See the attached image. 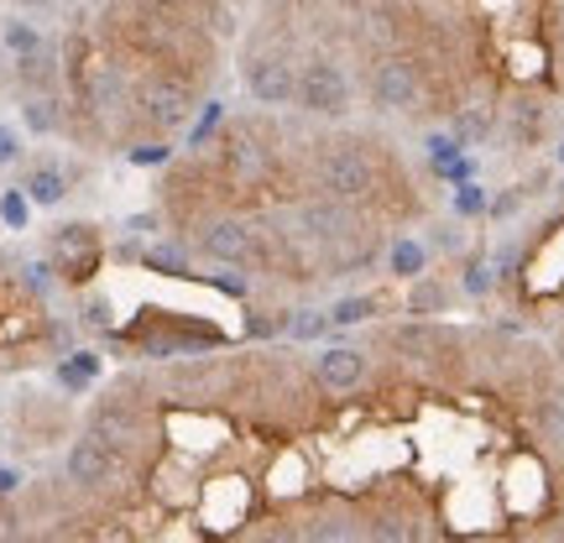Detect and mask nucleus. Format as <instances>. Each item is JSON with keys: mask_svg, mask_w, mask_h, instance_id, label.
<instances>
[{"mask_svg": "<svg viewBox=\"0 0 564 543\" xmlns=\"http://www.w3.org/2000/svg\"><path fill=\"white\" fill-rule=\"evenodd\" d=\"M554 162H560V167H564V141H560V146H554Z\"/></svg>", "mask_w": 564, "mask_h": 543, "instance_id": "4c0bfd02", "label": "nucleus"}, {"mask_svg": "<svg viewBox=\"0 0 564 543\" xmlns=\"http://www.w3.org/2000/svg\"><path fill=\"white\" fill-rule=\"evenodd\" d=\"M241 84L262 110H288V105H299V58L288 47H257L251 42L241 58Z\"/></svg>", "mask_w": 564, "mask_h": 543, "instance_id": "39448f33", "label": "nucleus"}, {"mask_svg": "<svg viewBox=\"0 0 564 543\" xmlns=\"http://www.w3.org/2000/svg\"><path fill=\"white\" fill-rule=\"evenodd\" d=\"M366 100L377 116H408L423 105V68L408 53H377L366 68Z\"/></svg>", "mask_w": 564, "mask_h": 543, "instance_id": "423d86ee", "label": "nucleus"}, {"mask_svg": "<svg viewBox=\"0 0 564 543\" xmlns=\"http://www.w3.org/2000/svg\"><path fill=\"white\" fill-rule=\"evenodd\" d=\"M100 371H105V361L95 356V350H68L53 377H58L63 392H74V398H79V392H89V387L100 382Z\"/></svg>", "mask_w": 564, "mask_h": 543, "instance_id": "f3484780", "label": "nucleus"}, {"mask_svg": "<svg viewBox=\"0 0 564 543\" xmlns=\"http://www.w3.org/2000/svg\"><path fill=\"white\" fill-rule=\"evenodd\" d=\"M21 152H26V146H21V131L11 121H0V167H17Z\"/></svg>", "mask_w": 564, "mask_h": 543, "instance_id": "c756f323", "label": "nucleus"}, {"mask_svg": "<svg viewBox=\"0 0 564 543\" xmlns=\"http://www.w3.org/2000/svg\"><path fill=\"white\" fill-rule=\"evenodd\" d=\"M63 79H68V68H63L58 47L47 42L42 53H32V58H17L11 63V84H17L21 95H58Z\"/></svg>", "mask_w": 564, "mask_h": 543, "instance_id": "9b49d317", "label": "nucleus"}, {"mask_svg": "<svg viewBox=\"0 0 564 543\" xmlns=\"http://www.w3.org/2000/svg\"><path fill=\"white\" fill-rule=\"evenodd\" d=\"M0 47H6V53H11V63H17V58L42 53V47H47V37H42V26L32 17L11 11V17H0Z\"/></svg>", "mask_w": 564, "mask_h": 543, "instance_id": "2eb2a0df", "label": "nucleus"}, {"mask_svg": "<svg viewBox=\"0 0 564 543\" xmlns=\"http://www.w3.org/2000/svg\"><path fill=\"white\" fill-rule=\"evenodd\" d=\"M47 262L58 267L63 282H84L89 272L84 267H100V230L95 225H58L53 236H47Z\"/></svg>", "mask_w": 564, "mask_h": 543, "instance_id": "6e6552de", "label": "nucleus"}, {"mask_svg": "<svg viewBox=\"0 0 564 543\" xmlns=\"http://www.w3.org/2000/svg\"><path fill=\"white\" fill-rule=\"evenodd\" d=\"M21 188H26V199L37 204V209H58L68 199V167L53 158H37L21 173Z\"/></svg>", "mask_w": 564, "mask_h": 543, "instance_id": "f8f14e48", "label": "nucleus"}, {"mask_svg": "<svg viewBox=\"0 0 564 543\" xmlns=\"http://www.w3.org/2000/svg\"><path fill=\"white\" fill-rule=\"evenodd\" d=\"M188 246L215 267H262V230L246 215H199L188 225Z\"/></svg>", "mask_w": 564, "mask_h": 543, "instance_id": "7ed1b4c3", "label": "nucleus"}, {"mask_svg": "<svg viewBox=\"0 0 564 543\" xmlns=\"http://www.w3.org/2000/svg\"><path fill=\"white\" fill-rule=\"evenodd\" d=\"M382 308V298H371V293H356V298H340V303H329V324L335 329H350V324H366L371 314Z\"/></svg>", "mask_w": 564, "mask_h": 543, "instance_id": "4be33fe9", "label": "nucleus"}, {"mask_svg": "<svg viewBox=\"0 0 564 543\" xmlns=\"http://www.w3.org/2000/svg\"><path fill=\"white\" fill-rule=\"evenodd\" d=\"M335 324H329V308H293L288 314V335L293 340H324Z\"/></svg>", "mask_w": 564, "mask_h": 543, "instance_id": "5701e85b", "label": "nucleus"}, {"mask_svg": "<svg viewBox=\"0 0 564 543\" xmlns=\"http://www.w3.org/2000/svg\"><path fill=\"white\" fill-rule=\"evenodd\" d=\"M225 121H230L225 100H204V116H199V121H188V137H183V146H188V152L209 146V141H215V137L225 131Z\"/></svg>", "mask_w": 564, "mask_h": 543, "instance_id": "aec40b11", "label": "nucleus"}, {"mask_svg": "<svg viewBox=\"0 0 564 543\" xmlns=\"http://www.w3.org/2000/svg\"><path fill=\"white\" fill-rule=\"evenodd\" d=\"M21 491V470L17 465H0V497H17Z\"/></svg>", "mask_w": 564, "mask_h": 543, "instance_id": "c9c22d12", "label": "nucleus"}, {"mask_svg": "<svg viewBox=\"0 0 564 543\" xmlns=\"http://www.w3.org/2000/svg\"><path fill=\"white\" fill-rule=\"evenodd\" d=\"M308 188L329 194V199H345V204L377 199L382 173H377V158H371V141H361V137L314 141V152H308Z\"/></svg>", "mask_w": 564, "mask_h": 543, "instance_id": "f257e3e1", "label": "nucleus"}, {"mask_svg": "<svg viewBox=\"0 0 564 543\" xmlns=\"http://www.w3.org/2000/svg\"><path fill=\"white\" fill-rule=\"evenodd\" d=\"M137 121L141 131H183V126L194 121V105H199V84L178 74V68H167V63H152L147 74L137 79Z\"/></svg>", "mask_w": 564, "mask_h": 543, "instance_id": "f03ea898", "label": "nucleus"}, {"mask_svg": "<svg viewBox=\"0 0 564 543\" xmlns=\"http://www.w3.org/2000/svg\"><path fill=\"white\" fill-rule=\"evenodd\" d=\"M303 533V543H361V523L350 518V512H314L308 523L299 528Z\"/></svg>", "mask_w": 564, "mask_h": 543, "instance_id": "4468645a", "label": "nucleus"}, {"mask_svg": "<svg viewBox=\"0 0 564 543\" xmlns=\"http://www.w3.org/2000/svg\"><path fill=\"white\" fill-rule=\"evenodd\" d=\"M131 162H137V167H167V162H173V146H162V141L131 146Z\"/></svg>", "mask_w": 564, "mask_h": 543, "instance_id": "2f4dec72", "label": "nucleus"}, {"mask_svg": "<svg viewBox=\"0 0 564 543\" xmlns=\"http://www.w3.org/2000/svg\"><path fill=\"white\" fill-rule=\"evenodd\" d=\"M507 116H512V141L518 146H533V141L544 137V110L539 105H507Z\"/></svg>", "mask_w": 564, "mask_h": 543, "instance_id": "b1692460", "label": "nucleus"}, {"mask_svg": "<svg viewBox=\"0 0 564 543\" xmlns=\"http://www.w3.org/2000/svg\"><path fill=\"white\" fill-rule=\"evenodd\" d=\"M32 209L37 204L26 199V188H0V220H6V230H26V220H32Z\"/></svg>", "mask_w": 564, "mask_h": 543, "instance_id": "393cba45", "label": "nucleus"}, {"mask_svg": "<svg viewBox=\"0 0 564 543\" xmlns=\"http://www.w3.org/2000/svg\"><path fill=\"white\" fill-rule=\"evenodd\" d=\"M84 324L105 329V324H110V303H105V298H89V303H84Z\"/></svg>", "mask_w": 564, "mask_h": 543, "instance_id": "f704fd0d", "label": "nucleus"}, {"mask_svg": "<svg viewBox=\"0 0 564 543\" xmlns=\"http://www.w3.org/2000/svg\"><path fill=\"white\" fill-rule=\"evenodd\" d=\"M53 272H58L53 262H26L21 267V287H26L32 298H53V287L63 282V278H53Z\"/></svg>", "mask_w": 564, "mask_h": 543, "instance_id": "cd10ccee", "label": "nucleus"}, {"mask_svg": "<svg viewBox=\"0 0 564 543\" xmlns=\"http://www.w3.org/2000/svg\"><path fill=\"white\" fill-rule=\"evenodd\" d=\"M246 543H303V533L293 523H262Z\"/></svg>", "mask_w": 564, "mask_h": 543, "instance_id": "7c9ffc66", "label": "nucleus"}, {"mask_svg": "<svg viewBox=\"0 0 564 543\" xmlns=\"http://www.w3.org/2000/svg\"><path fill=\"white\" fill-rule=\"evenodd\" d=\"M449 131H455L465 146H481V141L491 137V105H460L455 121H449Z\"/></svg>", "mask_w": 564, "mask_h": 543, "instance_id": "412c9836", "label": "nucleus"}, {"mask_svg": "<svg viewBox=\"0 0 564 543\" xmlns=\"http://www.w3.org/2000/svg\"><path fill=\"white\" fill-rule=\"evenodd\" d=\"M449 209H455L460 220H481L486 209H491V199H486L481 183L470 178V183H455V199H449Z\"/></svg>", "mask_w": 564, "mask_h": 543, "instance_id": "a878e982", "label": "nucleus"}, {"mask_svg": "<svg viewBox=\"0 0 564 543\" xmlns=\"http://www.w3.org/2000/svg\"><path fill=\"white\" fill-rule=\"evenodd\" d=\"M21 131H32V137H58L63 131L58 95H21Z\"/></svg>", "mask_w": 564, "mask_h": 543, "instance_id": "dca6fc26", "label": "nucleus"}, {"mask_svg": "<svg viewBox=\"0 0 564 543\" xmlns=\"http://www.w3.org/2000/svg\"><path fill=\"white\" fill-rule=\"evenodd\" d=\"M299 110L319 116V121H345L356 110V84L345 74V63L335 53H308L299 63Z\"/></svg>", "mask_w": 564, "mask_h": 543, "instance_id": "20e7f679", "label": "nucleus"}, {"mask_svg": "<svg viewBox=\"0 0 564 543\" xmlns=\"http://www.w3.org/2000/svg\"><path fill=\"white\" fill-rule=\"evenodd\" d=\"M361 543H419V523L398 507H382L361 523Z\"/></svg>", "mask_w": 564, "mask_h": 543, "instance_id": "ddd939ff", "label": "nucleus"}, {"mask_svg": "<svg viewBox=\"0 0 564 543\" xmlns=\"http://www.w3.org/2000/svg\"><path fill=\"white\" fill-rule=\"evenodd\" d=\"M89 434H100L105 444H110V439H116V444L137 439V434H141L137 398H126V392H105L100 403H95V413H89Z\"/></svg>", "mask_w": 564, "mask_h": 543, "instance_id": "9d476101", "label": "nucleus"}, {"mask_svg": "<svg viewBox=\"0 0 564 543\" xmlns=\"http://www.w3.org/2000/svg\"><path fill=\"white\" fill-rule=\"evenodd\" d=\"M423 152H429V162H434V167H444V162L465 158L470 146H465V141L455 137V131H429V137H423Z\"/></svg>", "mask_w": 564, "mask_h": 543, "instance_id": "bb28decb", "label": "nucleus"}, {"mask_svg": "<svg viewBox=\"0 0 564 543\" xmlns=\"http://www.w3.org/2000/svg\"><path fill=\"white\" fill-rule=\"evenodd\" d=\"M444 298H449V293H444L440 282H423V278H419V287H413V298H408V314H440Z\"/></svg>", "mask_w": 564, "mask_h": 543, "instance_id": "c85d7f7f", "label": "nucleus"}, {"mask_svg": "<svg viewBox=\"0 0 564 543\" xmlns=\"http://www.w3.org/2000/svg\"><path fill=\"white\" fill-rule=\"evenodd\" d=\"M116 470H121L116 444H105L100 434H89V428L63 449V481L74 486V491H105V486L116 481Z\"/></svg>", "mask_w": 564, "mask_h": 543, "instance_id": "0eeeda50", "label": "nucleus"}, {"mask_svg": "<svg viewBox=\"0 0 564 543\" xmlns=\"http://www.w3.org/2000/svg\"><path fill=\"white\" fill-rule=\"evenodd\" d=\"M308 371H314V382H319L324 392L345 398V392H356V387L366 382V350H350V345H324L319 356L308 361Z\"/></svg>", "mask_w": 564, "mask_h": 543, "instance_id": "1a4fd4ad", "label": "nucleus"}, {"mask_svg": "<svg viewBox=\"0 0 564 543\" xmlns=\"http://www.w3.org/2000/svg\"><path fill=\"white\" fill-rule=\"evenodd\" d=\"M465 293H470V298H481L486 287H491V272H486V262L481 257H470V262H465Z\"/></svg>", "mask_w": 564, "mask_h": 543, "instance_id": "473e14b6", "label": "nucleus"}, {"mask_svg": "<svg viewBox=\"0 0 564 543\" xmlns=\"http://www.w3.org/2000/svg\"><path fill=\"white\" fill-rule=\"evenodd\" d=\"M141 262L152 267V272H162V278H199L194 272V246L188 241H158L141 251Z\"/></svg>", "mask_w": 564, "mask_h": 543, "instance_id": "a211bd4d", "label": "nucleus"}, {"mask_svg": "<svg viewBox=\"0 0 564 543\" xmlns=\"http://www.w3.org/2000/svg\"><path fill=\"white\" fill-rule=\"evenodd\" d=\"M6 84H11V53L0 47V89H6Z\"/></svg>", "mask_w": 564, "mask_h": 543, "instance_id": "e433bc0d", "label": "nucleus"}, {"mask_svg": "<svg viewBox=\"0 0 564 543\" xmlns=\"http://www.w3.org/2000/svg\"><path fill=\"white\" fill-rule=\"evenodd\" d=\"M387 272H392V278H403V282L429 278V246L413 241V236L392 241V246H387Z\"/></svg>", "mask_w": 564, "mask_h": 543, "instance_id": "6ab92c4d", "label": "nucleus"}, {"mask_svg": "<svg viewBox=\"0 0 564 543\" xmlns=\"http://www.w3.org/2000/svg\"><path fill=\"white\" fill-rule=\"evenodd\" d=\"M21 539V518L6 507V497H0V543H17Z\"/></svg>", "mask_w": 564, "mask_h": 543, "instance_id": "72a5a7b5", "label": "nucleus"}]
</instances>
